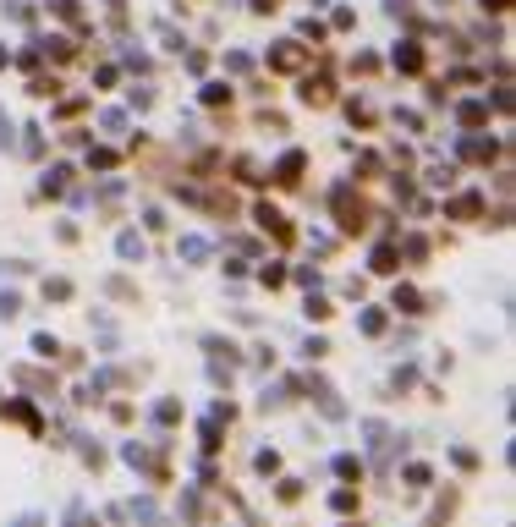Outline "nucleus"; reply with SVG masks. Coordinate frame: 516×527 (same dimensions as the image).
<instances>
[{
    "instance_id": "nucleus-14",
    "label": "nucleus",
    "mask_w": 516,
    "mask_h": 527,
    "mask_svg": "<svg viewBox=\"0 0 516 527\" xmlns=\"http://www.w3.org/2000/svg\"><path fill=\"white\" fill-rule=\"evenodd\" d=\"M0 143H11V121L6 116H0Z\"/></svg>"
},
{
    "instance_id": "nucleus-12",
    "label": "nucleus",
    "mask_w": 516,
    "mask_h": 527,
    "mask_svg": "<svg viewBox=\"0 0 516 527\" xmlns=\"http://www.w3.org/2000/svg\"><path fill=\"white\" fill-rule=\"evenodd\" d=\"M395 307H407V313H418V292H407V286H401V292H395Z\"/></svg>"
},
{
    "instance_id": "nucleus-4",
    "label": "nucleus",
    "mask_w": 516,
    "mask_h": 527,
    "mask_svg": "<svg viewBox=\"0 0 516 527\" xmlns=\"http://www.w3.org/2000/svg\"><path fill=\"white\" fill-rule=\"evenodd\" d=\"M395 66L401 72H423V50L418 44H395Z\"/></svg>"
},
{
    "instance_id": "nucleus-3",
    "label": "nucleus",
    "mask_w": 516,
    "mask_h": 527,
    "mask_svg": "<svg viewBox=\"0 0 516 527\" xmlns=\"http://www.w3.org/2000/svg\"><path fill=\"white\" fill-rule=\"evenodd\" d=\"M258 226H264V231H275V236H281V242H286V236H292V226H286V215H281V209H269V204H264V209H258Z\"/></svg>"
},
{
    "instance_id": "nucleus-13",
    "label": "nucleus",
    "mask_w": 516,
    "mask_h": 527,
    "mask_svg": "<svg viewBox=\"0 0 516 527\" xmlns=\"http://www.w3.org/2000/svg\"><path fill=\"white\" fill-rule=\"evenodd\" d=\"M55 17H66V22H77L82 11H77V0H55Z\"/></svg>"
},
{
    "instance_id": "nucleus-6",
    "label": "nucleus",
    "mask_w": 516,
    "mask_h": 527,
    "mask_svg": "<svg viewBox=\"0 0 516 527\" xmlns=\"http://www.w3.org/2000/svg\"><path fill=\"white\" fill-rule=\"evenodd\" d=\"M275 176H281V181H296V176H302V154H286V159H281V165H275Z\"/></svg>"
},
{
    "instance_id": "nucleus-10",
    "label": "nucleus",
    "mask_w": 516,
    "mask_h": 527,
    "mask_svg": "<svg viewBox=\"0 0 516 527\" xmlns=\"http://www.w3.org/2000/svg\"><path fill=\"white\" fill-rule=\"evenodd\" d=\"M225 99H231V88H220V82H209V88H204V105H225Z\"/></svg>"
},
{
    "instance_id": "nucleus-11",
    "label": "nucleus",
    "mask_w": 516,
    "mask_h": 527,
    "mask_svg": "<svg viewBox=\"0 0 516 527\" xmlns=\"http://www.w3.org/2000/svg\"><path fill=\"white\" fill-rule=\"evenodd\" d=\"M373 269H395V247H379L373 253Z\"/></svg>"
},
{
    "instance_id": "nucleus-15",
    "label": "nucleus",
    "mask_w": 516,
    "mask_h": 527,
    "mask_svg": "<svg viewBox=\"0 0 516 527\" xmlns=\"http://www.w3.org/2000/svg\"><path fill=\"white\" fill-rule=\"evenodd\" d=\"M506 6H511V0H483V11H506Z\"/></svg>"
},
{
    "instance_id": "nucleus-7",
    "label": "nucleus",
    "mask_w": 516,
    "mask_h": 527,
    "mask_svg": "<svg viewBox=\"0 0 516 527\" xmlns=\"http://www.w3.org/2000/svg\"><path fill=\"white\" fill-rule=\"evenodd\" d=\"M461 121H467V127L489 121V105H483V99H467V105H461Z\"/></svg>"
},
{
    "instance_id": "nucleus-2",
    "label": "nucleus",
    "mask_w": 516,
    "mask_h": 527,
    "mask_svg": "<svg viewBox=\"0 0 516 527\" xmlns=\"http://www.w3.org/2000/svg\"><path fill=\"white\" fill-rule=\"evenodd\" d=\"M269 66L296 72V66H302V44H275V50H269Z\"/></svg>"
},
{
    "instance_id": "nucleus-9",
    "label": "nucleus",
    "mask_w": 516,
    "mask_h": 527,
    "mask_svg": "<svg viewBox=\"0 0 516 527\" xmlns=\"http://www.w3.org/2000/svg\"><path fill=\"white\" fill-rule=\"evenodd\" d=\"M121 258H143V242H138V236H132V231H127V236H121Z\"/></svg>"
},
{
    "instance_id": "nucleus-1",
    "label": "nucleus",
    "mask_w": 516,
    "mask_h": 527,
    "mask_svg": "<svg viewBox=\"0 0 516 527\" xmlns=\"http://www.w3.org/2000/svg\"><path fill=\"white\" fill-rule=\"evenodd\" d=\"M335 215H341V226H346V231L363 226V204H352V193H346V187L335 193Z\"/></svg>"
},
{
    "instance_id": "nucleus-8",
    "label": "nucleus",
    "mask_w": 516,
    "mask_h": 527,
    "mask_svg": "<svg viewBox=\"0 0 516 527\" xmlns=\"http://www.w3.org/2000/svg\"><path fill=\"white\" fill-rule=\"evenodd\" d=\"M478 209H483V198H478V193H461V198L450 204V215H478Z\"/></svg>"
},
{
    "instance_id": "nucleus-5",
    "label": "nucleus",
    "mask_w": 516,
    "mask_h": 527,
    "mask_svg": "<svg viewBox=\"0 0 516 527\" xmlns=\"http://www.w3.org/2000/svg\"><path fill=\"white\" fill-rule=\"evenodd\" d=\"M302 99H308V105H324V99H330V77H308V82H302Z\"/></svg>"
}]
</instances>
